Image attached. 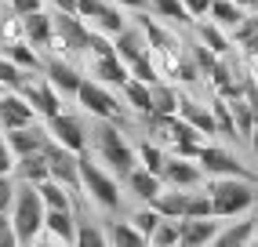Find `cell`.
Returning <instances> with one entry per match:
<instances>
[{
    "mask_svg": "<svg viewBox=\"0 0 258 247\" xmlns=\"http://www.w3.org/2000/svg\"><path fill=\"white\" fill-rule=\"evenodd\" d=\"M153 247H178L182 243V218H164L157 225V233L149 236Z\"/></svg>",
    "mask_w": 258,
    "mask_h": 247,
    "instance_id": "obj_33",
    "label": "cell"
},
{
    "mask_svg": "<svg viewBox=\"0 0 258 247\" xmlns=\"http://www.w3.org/2000/svg\"><path fill=\"white\" fill-rule=\"evenodd\" d=\"M244 243H258V215H236L226 218L215 236V247H244Z\"/></svg>",
    "mask_w": 258,
    "mask_h": 247,
    "instance_id": "obj_9",
    "label": "cell"
},
{
    "mask_svg": "<svg viewBox=\"0 0 258 247\" xmlns=\"http://www.w3.org/2000/svg\"><path fill=\"white\" fill-rule=\"evenodd\" d=\"M208 193L215 200L218 218H236L258 207V182L254 178H236V174H211Z\"/></svg>",
    "mask_w": 258,
    "mask_h": 247,
    "instance_id": "obj_3",
    "label": "cell"
},
{
    "mask_svg": "<svg viewBox=\"0 0 258 247\" xmlns=\"http://www.w3.org/2000/svg\"><path fill=\"white\" fill-rule=\"evenodd\" d=\"M236 4H244V8H254V0H236Z\"/></svg>",
    "mask_w": 258,
    "mask_h": 247,
    "instance_id": "obj_47",
    "label": "cell"
},
{
    "mask_svg": "<svg viewBox=\"0 0 258 247\" xmlns=\"http://www.w3.org/2000/svg\"><path fill=\"white\" fill-rule=\"evenodd\" d=\"M77 243L80 247H106L109 233H106V222H95V218H84L77 222Z\"/></svg>",
    "mask_w": 258,
    "mask_h": 247,
    "instance_id": "obj_30",
    "label": "cell"
},
{
    "mask_svg": "<svg viewBox=\"0 0 258 247\" xmlns=\"http://www.w3.org/2000/svg\"><path fill=\"white\" fill-rule=\"evenodd\" d=\"M106 233H109V243H116V247H142V243H149L146 240V233L139 225H135V218L127 215V218H109L106 222Z\"/></svg>",
    "mask_w": 258,
    "mask_h": 247,
    "instance_id": "obj_23",
    "label": "cell"
},
{
    "mask_svg": "<svg viewBox=\"0 0 258 247\" xmlns=\"http://www.w3.org/2000/svg\"><path fill=\"white\" fill-rule=\"evenodd\" d=\"M77 222H80V207H47V225L40 240L77 243Z\"/></svg>",
    "mask_w": 258,
    "mask_h": 247,
    "instance_id": "obj_12",
    "label": "cell"
},
{
    "mask_svg": "<svg viewBox=\"0 0 258 247\" xmlns=\"http://www.w3.org/2000/svg\"><path fill=\"white\" fill-rule=\"evenodd\" d=\"M106 4H109V0H77V15H80L84 22H91V26H95V19H98L102 11H106Z\"/></svg>",
    "mask_w": 258,
    "mask_h": 247,
    "instance_id": "obj_38",
    "label": "cell"
},
{
    "mask_svg": "<svg viewBox=\"0 0 258 247\" xmlns=\"http://www.w3.org/2000/svg\"><path fill=\"white\" fill-rule=\"evenodd\" d=\"M11 225H15V236H19V247L37 243L44 236L47 204L40 197V186L37 182H22L19 178V197H15V207H11Z\"/></svg>",
    "mask_w": 258,
    "mask_h": 247,
    "instance_id": "obj_4",
    "label": "cell"
},
{
    "mask_svg": "<svg viewBox=\"0 0 258 247\" xmlns=\"http://www.w3.org/2000/svg\"><path fill=\"white\" fill-rule=\"evenodd\" d=\"M116 4H120V8H131V11H142L149 0H116Z\"/></svg>",
    "mask_w": 258,
    "mask_h": 247,
    "instance_id": "obj_43",
    "label": "cell"
},
{
    "mask_svg": "<svg viewBox=\"0 0 258 247\" xmlns=\"http://www.w3.org/2000/svg\"><path fill=\"white\" fill-rule=\"evenodd\" d=\"M0 247H19V236H15L11 215H0Z\"/></svg>",
    "mask_w": 258,
    "mask_h": 247,
    "instance_id": "obj_40",
    "label": "cell"
},
{
    "mask_svg": "<svg viewBox=\"0 0 258 247\" xmlns=\"http://www.w3.org/2000/svg\"><path fill=\"white\" fill-rule=\"evenodd\" d=\"M8 146L15 149V156H26V153H40L47 146V124H26V128H8L4 131Z\"/></svg>",
    "mask_w": 258,
    "mask_h": 247,
    "instance_id": "obj_17",
    "label": "cell"
},
{
    "mask_svg": "<svg viewBox=\"0 0 258 247\" xmlns=\"http://www.w3.org/2000/svg\"><path fill=\"white\" fill-rule=\"evenodd\" d=\"M120 98H124V95H116V87L102 84V80H95V77H84L80 91H77V105H80L84 116L120 120V124H124V120H127V105H120Z\"/></svg>",
    "mask_w": 258,
    "mask_h": 247,
    "instance_id": "obj_5",
    "label": "cell"
},
{
    "mask_svg": "<svg viewBox=\"0 0 258 247\" xmlns=\"http://www.w3.org/2000/svg\"><path fill=\"white\" fill-rule=\"evenodd\" d=\"M19 91H22V95L33 102V109H37L44 120L66 109V105H62V98H66V95H62V91H58V87L51 84L44 73H29V77H26V84L19 87Z\"/></svg>",
    "mask_w": 258,
    "mask_h": 247,
    "instance_id": "obj_8",
    "label": "cell"
},
{
    "mask_svg": "<svg viewBox=\"0 0 258 247\" xmlns=\"http://www.w3.org/2000/svg\"><path fill=\"white\" fill-rule=\"evenodd\" d=\"M88 77H95V80H102V84H109V87H124L127 80H131V66L124 62L113 51V55H95V58H88Z\"/></svg>",
    "mask_w": 258,
    "mask_h": 247,
    "instance_id": "obj_13",
    "label": "cell"
},
{
    "mask_svg": "<svg viewBox=\"0 0 258 247\" xmlns=\"http://www.w3.org/2000/svg\"><path fill=\"white\" fill-rule=\"evenodd\" d=\"M197 160H200L204 171H208V178H211V174H236V178H254V182H258V174H254L247 164H240V156H236V153H229L226 146L211 142V138L200 146Z\"/></svg>",
    "mask_w": 258,
    "mask_h": 247,
    "instance_id": "obj_7",
    "label": "cell"
},
{
    "mask_svg": "<svg viewBox=\"0 0 258 247\" xmlns=\"http://www.w3.org/2000/svg\"><path fill=\"white\" fill-rule=\"evenodd\" d=\"M19 197V174H0V215H11Z\"/></svg>",
    "mask_w": 258,
    "mask_h": 247,
    "instance_id": "obj_37",
    "label": "cell"
},
{
    "mask_svg": "<svg viewBox=\"0 0 258 247\" xmlns=\"http://www.w3.org/2000/svg\"><path fill=\"white\" fill-rule=\"evenodd\" d=\"M15 164H19V156H15V149L8 146L4 128H0V174H15Z\"/></svg>",
    "mask_w": 258,
    "mask_h": 247,
    "instance_id": "obj_39",
    "label": "cell"
},
{
    "mask_svg": "<svg viewBox=\"0 0 258 247\" xmlns=\"http://www.w3.org/2000/svg\"><path fill=\"white\" fill-rule=\"evenodd\" d=\"M55 11H77V0H51Z\"/></svg>",
    "mask_w": 258,
    "mask_h": 247,
    "instance_id": "obj_44",
    "label": "cell"
},
{
    "mask_svg": "<svg viewBox=\"0 0 258 247\" xmlns=\"http://www.w3.org/2000/svg\"><path fill=\"white\" fill-rule=\"evenodd\" d=\"M164 182L178 186V189H200V186H208V171L200 167V160H189V156L171 153V160L164 167Z\"/></svg>",
    "mask_w": 258,
    "mask_h": 247,
    "instance_id": "obj_10",
    "label": "cell"
},
{
    "mask_svg": "<svg viewBox=\"0 0 258 247\" xmlns=\"http://www.w3.org/2000/svg\"><path fill=\"white\" fill-rule=\"evenodd\" d=\"M251 11H258V0H254V8H251Z\"/></svg>",
    "mask_w": 258,
    "mask_h": 247,
    "instance_id": "obj_48",
    "label": "cell"
},
{
    "mask_svg": "<svg viewBox=\"0 0 258 247\" xmlns=\"http://www.w3.org/2000/svg\"><path fill=\"white\" fill-rule=\"evenodd\" d=\"M26 19V40L29 44H37L44 55L51 51V40H55V15L51 11H33V15H22Z\"/></svg>",
    "mask_w": 258,
    "mask_h": 247,
    "instance_id": "obj_20",
    "label": "cell"
},
{
    "mask_svg": "<svg viewBox=\"0 0 258 247\" xmlns=\"http://www.w3.org/2000/svg\"><path fill=\"white\" fill-rule=\"evenodd\" d=\"M131 77H139V80H146V84H157V80H164L160 66H157V58H153V51H146L142 58H135V62H131Z\"/></svg>",
    "mask_w": 258,
    "mask_h": 247,
    "instance_id": "obj_35",
    "label": "cell"
},
{
    "mask_svg": "<svg viewBox=\"0 0 258 247\" xmlns=\"http://www.w3.org/2000/svg\"><path fill=\"white\" fill-rule=\"evenodd\" d=\"M193 37L200 40V44H208L215 55H233L236 51V44H233V37H229V29H222L218 22H211V19H197L193 22Z\"/></svg>",
    "mask_w": 258,
    "mask_h": 247,
    "instance_id": "obj_19",
    "label": "cell"
},
{
    "mask_svg": "<svg viewBox=\"0 0 258 247\" xmlns=\"http://www.w3.org/2000/svg\"><path fill=\"white\" fill-rule=\"evenodd\" d=\"M8 91H11V87H8V84H4V80H0V98H4V95H8Z\"/></svg>",
    "mask_w": 258,
    "mask_h": 247,
    "instance_id": "obj_46",
    "label": "cell"
},
{
    "mask_svg": "<svg viewBox=\"0 0 258 247\" xmlns=\"http://www.w3.org/2000/svg\"><path fill=\"white\" fill-rule=\"evenodd\" d=\"M131 218H135V225H139L142 233H146V240H149L153 233H157V225L164 222V215H160V211L153 207V204H139V211H135Z\"/></svg>",
    "mask_w": 258,
    "mask_h": 247,
    "instance_id": "obj_36",
    "label": "cell"
},
{
    "mask_svg": "<svg viewBox=\"0 0 258 247\" xmlns=\"http://www.w3.org/2000/svg\"><path fill=\"white\" fill-rule=\"evenodd\" d=\"M40 197H44V204H47V207H80V200H77V197H73V193L66 189L62 182H55V178L40 182Z\"/></svg>",
    "mask_w": 258,
    "mask_h": 247,
    "instance_id": "obj_31",
    "label": "cell"
},
{
    "mask_svg": "<svg viewBox=\"0 0 258 247\" xmlns=\"http://www.w3.org/2000/svg\"><path fill=\"white\" fill-rule=\"evenodd\" d=\"M135 146H139V164H146L149 171L164 174V167L171 160V149L167 146H160L157 138H142V142H135Z\"/></svg>",
    "mask_w": 258,
    "mask_h": 247,
    "instance_id": "obj_28",
    "label": "cell"
},
{
    "mask_svg": "<svg viewBox=\"0 0 258 247\" xmlns=\"http://www.w3.org/2000/svg\"><path fill=\"white\" fill-rule=\"evenodd\" d=\"M185 204H189V189H178V186H164V193L153 200V207L164 218H185Z\"/></svg>",
    "mask_w": 258,
    "mask_h": 247,
    "instance_id": "obj_26",
    "label": "cell"
},
{
    "mask_svg": "<svg viewBox=\"0 0 258 247\" xmlns=\"http://www.w3.org/2000/svg\"><path fill=\"white\" fill-rule=\"evenodd\" d=\"M149 8L157 19H167V22H178V26H193L197 19L189 15L185 0H149Z\"/></svg>",
    "mask_w": 258,
    "mask_h": 247,
    "instance_id": "obj_29",
    "label": "cell"
},
{
    "mask_svg": "<svg viewBox=\"0 0 258 247\" xmlns=\"http://www.w3.org/2000/svg\"><path fill=\"white\" fill-rule=\"evenodd\" d=\"M247 146H251V153H254V160H258V124H254V131H251V138H247Z\"/></svg>",
    "mask_w": 258,
    "mask_h": 247,
    "instance_id": "obj_45",
    "label": "cell"
},
{
    "mask_svg": "<svg viewBox=\"0 0 258 247\" xmlns=\"http://www.w3.org/2000/svg\"><path fill=\"white\" fill-rule=\"evenodd\" d=\"M15 174H19L22 182H47L51 178V160H47V153L40 149V153H26V156H19V164H15Z\"/></svg>",
    "mask_w": 258,
    "mask_h": 247,
    "instance_id": "obj_24",
    "label": "cell"
},
{
    "mask_svg": "<svg viewBox=\"0 0 258 247\" xmlns=\"http://www.w3.org/2000/svg\"><path fill=\"white\" fill-rule=\"evenodd\" d=\"M88 120H91V153L106 167H113L120 178L131 174L139 167V146L127 142L124 124L120 120H98V116H88Z\"/></svg>",
    "mask_w": 258,
    "mask_h": 247,
    "instance_id": "obj_1",
    "label": "cell"
},
{
    "mask_svg": "<svg viewBox=\"0 0 258 247\" xmlns=\"http://www.w3.org/2000/svg\"><path fill=\"white\" fill-rule=\"evenodd\" d=\"M80 174H84V193H88V200L102 211H109V215H120V207H124V193H120V174L113 167H106L98 160V156L80 153Z\"/></svg>",
    "mask_w": 258,
    "mask_h": 247,
    "instance_id": "obj_2",
    "label": "cell"
},
{
    "mask_svg": "<svg viewBox=\"0 0 258 247\" xmlns=\"http://www.w3.org/2000/svg\"><path fill=\"white\" fill-rule=\"evenodd\" d=\"M95 29H102V33H109V37H116L120 29H127V19H124V8L116 4V0H109L106 4V11L95 19Z\"/></svg>",
    "mask_w": 258,
    "mask_h": 247,
    "instance_id": "obj_32",
    "label": "cell"
},
{
    "mask_svg": "<svg viewBox=\"0 0 258 247\" xmlns=\"http://www.w3.org/2000/svg\"><path fill=\"white\" fill-rule=\"evenodd\" d=\"M247 15H251V8L236 4V0H215L211 11H208V19H211V22H218L222 29H229V33H233L240 22L247 19Z\"/></svg>",
    "mask_w": 258,
    "mask_h": 247,
    "instance_id": "obj_25",
    "label": "cell"
},
{
    "mask_svg": "<svg viewBox=\"0 0 258 247\" xmlns=\"http://www.w3.org/2000/svg\"><path fill=\"white\" fill-rule=\"evenodd\" d=\"M211 109H215V120H218V135L226 138V142H240V131H236V116H233L229 98L211 91Z\"/></svg>",
    "mask_w": 258,
    "mask_h": 247,
    "instance_id": "obj_27",
    "label": "cell"
},
{
    "mask_svg": "<svg viewBox=\"0 0 258 247\" xmlns=\"http://www.w3.org/2000/svg\"><path fill=\"white\" fill-rule=\"evenodd\" d=\"M47 131H51L55 142L70 146L73 153H88V149H91V128L84 124V116H77V113H70V109L47 116Z\"/></svg>",
    "mask_w": 258,
    "mask_h": 247,
    "instance_id": "obj_6",
    "label": "cell"
},
{
    "mask_svg": "<svg viewBox=\"0 0 258 247\" xmlns=\"http://www.w3.org/2000/svg\"><path fill=\"white\" fill-rule=\"evenodd\" d=\"M37 109H33V102L22 95V91H8L0 98V128H26V124H37Z\"/></svg>",
    "mask_w": 258,
    "mask_h": 247,
    "instance_id": "obj_15",
    "label": "cell"
},
{
    "mask_svg": "<svg viewBox=\"0 0 258 247\" xmlns=\"http://www.w3.org/2000/svg\"><path fill=\"white\" fill-rule=\"evenodd\" d=\"M8 4L19 11V15H33V11H40V8H44V0H8Z\"/></svg>",
    "mask_w": 258,
    "mask_h": 247,
    "instance_id": "obj_41",
    "label": "cell"
},
{
    "mask_svg": "<svg viewBox=\"0 0 258 247\" xmlns=\"http://www.w3.org/2000/svg\"><path fill=\"white\" fill-rule=\"evenodd\" d=\"M222 229V218L218 215H208V218H182V243L178 247H208L215 243Z\"/></svg>",
    "mask_w": 258,
    "mask_h": 247,
    "instance_id": "obj_18",
    "label": "cell"
},
{
    "mask_svg": "<svg viewBox=\"0 0 258 247\" xmlns=\"http://www.w3.org/2000/svg\"><path fill=\"white\" fill-rule=\"evenodd\" d=\"M193 128L204 135V138H222L218 135V120H215V109H211V102H200L193 95H182V109H178Z\"/></svg>",
    "mask_w": 258,
    "mask_h": 247,
    "instance_id": "obj_16",
    "label": "cell"
},
{
    "mask_svg": "<svg viewBox=\"0 0 258 247\" xmlns=\"http://www.w3.org/2000/svg\"><path fill=\"white\" fill-rule=\"evenodd\" d=\"M164 186H167V182H164V174L149 171L146 164H139L131 174H124V189H127L139 204H153V200H157L160 193H164Z\"/></svg>",
    "mask_w": 258,
    "mask_h": 247,
    "instance_id": "obj_14",
    "label": "cell"
},
{
    "mask_svg": "<svg viewBox=\"0 0 258 247\" xmlns=\"http://www.w3.org/2000/svg\"><path fill=\"white\" fill-rule=\"evenodd\" d=\"M120 95H124V105L135 113V116H149L153 113V84H146V80H139V77H131L124 87H120Z\"/></svg>",
    "mask_w": 258,
    "mask_h": 247,
    "instance_id": "obj_21",
    "label": "cell"
},
{
    "mask_svg": "<svg viewBox=\"0 0 258 247\" xmlns=\"http://www.w3.org/2000/svg\"><path fill=\"white\" fill-rule=\"evenodd\" d=\"M208 215H215V200H211V193H208V186H200V189H189L185 218H208Z\"/></svg>",
    "mask_w": 258,
    "mask_h": 247,
    "instance_id": "obj_34",
    "label": "cell"
},
{
    "mask_svg": "<svg viewBox=\"0 0 258 247\" xmlns=\"http://www.w3.org/2000/svg\"><path fill=\"white\" fill-rule=\"evenodd\" d=\"M211 4H215V0H185V8H189L193 19H204V15L211 11Z\"/></svg>",
    "mask_w": 258,
    "mask_h": 247,
    "instance_id": "obj_42",
    "label": "cell"
},
{
    "mask_svg": "<svg viewBox=\"0 0 258 247\" xmlns=\"http://www.w3.org/2000/svg\"><path fill=\"white\" fill-rule=\"evenodd\" d=\"M44 77L55 84L66 98H77L80 84H84V73L73 66V58H62V55H47V62H44Z\"/></svg>",
    "mask_w": 258,
    "mask_h": 247,
    "instance_id": "obj_11",
    "label": "cell"
},
{
    "mask_svg": "<svg viewBox=\"0 0 258 247\" xmlns=\"http://www.w3.org/2000/svg\"><path fill=\"white\" fill-rule=\"evenodd\" d=\"M113 40H116V55L124 58L127 66H131L135 58H142L146 51H149V37H146V29H142V26H127V29H120Z\"/></svg>",
    "mask_w": 258,
    "mask_h": 247,
    "instance_id": "obj_22",
    "label": "cell"
}]
</instances>
